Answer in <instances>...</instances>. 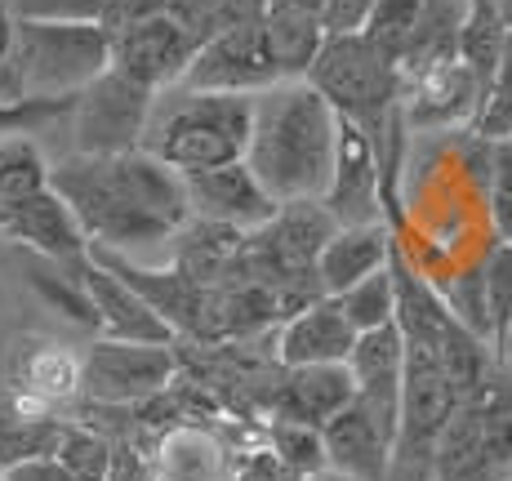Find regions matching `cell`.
<instances>
[{"mask_svg": "<svg viewBox=\"0 0 512 481\" xmlns=\"http://www.w3.org/2000/svg\"><path fill=\"white\" fill-rule=\"evenodd\" d=\"M49 188L76 214L90 250L130 254L143 245H161L187 223L183 174L161 165L152 152L81 156L49 165Z\"/></svg>", "mask_w": 512, "mask_h": 481, "instance_id": "6da1fadb", "label": "cell"}, {"mask_svg": "<svg viewBox=\"0 0 512 481\" xmlns=\"http://www.w3.org/2000/svg\"><path fill=\"white\" fill-rule=\"evenodd\" d=\"M339 112L308 81H277L254 94L250 143L241 161L272 201H321L334 165Z\"/></svg>", "mask_w": 512, "mask_h": 481, "instance_id": "7a4b0ae2", "label": "cell"}, {"mask_svg": "<svg viewBox=\"0 0 512 481\" xmlns=\"http://www.w3.org/2000/svg\"><path fill=\"white\" fill-rule=\"evenodd\" d=\"M254 121V94H210L170 85L152 98L143 125V152H152L174 174H201L245 156Z\"/></svg>", "mask_w": 512, "mask_h": 481, "instance_id": "3957f363", "label": "cell"}, {"mask_svg": "<svg viewBox=\"0 0 512 481\" xmlns=\"http://www.w3.org/2000/svg\"><path fill=\"white\" fill-rule=\"evenodd\" d=\"M312 85L343 121H352L374 143L379 156L383 139L397 130V98H401V67L383 58L361 32H330L312 58L308 76Z\"/></svg>", "mask_w": 512, "mask_h": 481, "instance_id": "277c9868", "label": "cell"}, {"mask_svg": "<svg viewBox=\"0 0 512 481\" xmlns=\"http://www.w3.org/2000/svg\"><path fill=\"white\" fill-rule=\"evenodd\" d=\"M112 67V41L98 23H14V81L23 103H58L72 98Z\"/></svg>", "mask_w": 512, "mask_h": 481, "instance_id": "5b68a950", "label": "cell"}, {"mask_svg": "<svg viewBox=\"0 0 512 481\" xmlns=\"http://www.w3.org/2000/svg\"><path fill=\"white\" fill-rule=\"evenodd\" d=\"M152 90H143L139 81L121 76L116 67H107L98 81H90L81 94L72 98L76 116V152L81 156H116L134 152L143 143V125L152 112Z\"/></svg>", "mask_w": 512, "mask_h": 481, "instance_id": "8992f818", "label": "cell"}, {"mask_svg": "<svg viewBox=\"0 0 512 481\" xmlns=\"http://www.w3.org/2000/svg\"><path fill=\"white\" fill-rule=\"evenodd\" d=\"M277 81L281 72L272 63L263 18H250V23H236L228 32L210 36L179 76L183 90H210V94H263Z\"/></svg>", "mask_w": 512, "mask_h": 481, "instance_id": "52a82bcc", "label": "cell"}, {"mask_svg": "<svg viewBox=\"0 0 512 481\" xmlns=\"http://www.w3.org/2000/svg\"><path fill=\"white\" fill-rule=\"evenodd\" d=\"M481 81L459 58H437L401 72L397 116L410 134H441V130H468L481 107Z\"/></svg>", "mask_w": 512, "mask_h": 481, "instance_id": "ba28073f", "label": "cell"}, {"mask_svg": "<svg viewBox=\"0 0 512 481\" xmlns=\"http://www.w3.org/2000/svg\"><path fill=\"white\" fill-rule=\"evenodd\" d=\"M174 348L170 343H121L98 339L81 357V392L107 406H130V401L156 397L174 379Z\"/></svg>", "mask_w": 512, "mask_h": 481, "instance_id": "9c48e42d", "label": "cell"}, {"mask_svg": "<svg viewBox=\"0 0 512 481\" xmlns=\"http://www.w3.org/2000/svg\"><path fill=\"white\" fill-rule=\"evenodd\" d=\"M183 192H187V219L219 223V228L245 232V237H250V232H259L263 223L277 214V201H272L268 188L254 179L245 161L214 165V170H201V174H187Z\"/></svg>", "mask_w": 512, "mask_h": 481, "instance_id": "30bf717a", "label": "cell"}, {"mask_svg": "<svg viewBox=\"0 0 512 481\" xmlns=\"http://www.w3.org/2000/svg\"><path fill=\"white\" fill-rule=\"evenodd\" d=\"M321 205L330 210V219L339 228L383 219V170H379V156H374V143L352 121H343V116H339L334 165H330L326 192H321Z\"/></svg>", "mask_w": 512, "mask_h": 481, "instance_id": "8fae6325", "label": "cell"}, {"mask_svg": "<svg viewBox=\"0 0 512 481\" xmlns=\"http://www.w3.org/2000/svg\"><path fill=\"white\" fill-rule=\"evenodd\" d=\"M196 45L187 41V32L165 14V5L152 18L125 27L121 36H112V67L130 81H139L143 90L161 94L170 85H179L183 67L192 63Z\"/></svg>", "mask_w": 512, "mask_h": 481, "instance_id": "7c38bea8", "label": "cell"}, {"mask_svg": "<svg viewBox=\"0 0 512 481\" xmlns=\"http://www.w3.org/2000/svg\"><path fill=\"white\" fill-rule=\"evenodd\" d=\"M76 277H81V290L94 308V326L103 330V339H121V343H174V330L165 326L152 312V303L143 299L134 286H125L112 268L85 254L76 263Z\"/></svg>", "mask_w": 512, "mask_h": 481, "instance_id": "4fadbf2b", "label": "cell"}, {"mask_svg": "<svg viewBox=\"0 0 512 481\" xmlns=\"http://www.w3.org/2000/svg\"><path fill=\"white\" fill-rule=\"evenodd\" d=\"M357 343V330L352 321L339 312V303L330 294L321 299L303 303L299 312L281 321V335H277V361L285 370L294 366H343Z\"/></svg>", "mask_w": 512, "mask_h": 481, "instance_id": "5bb4252c", "label": "cell"}, {"mask_svg": "<svg viewBox=\"0 0 512 481\" xmlns=\"http://www.w3.org/2000/svg\"><path fill=\"white\" fill-rule=\"evenodd\" d=\"M321 446H326V473L343 481H388L392 441L357 397L321 424Z\"/></svg>", "mask_w": 512, "mask_h": 481, "instance_id": "9a60e30c", "label": "cell"}, {"mask_svg": "<svg viewBox=\"0 0 512 481\" xmlns=\"http://www.w3.org/2000/svg\"><path fill=\"white\" fill-rule=\"evenodd\" d=\"M0 237L23 245V250L41 254V259L54 263H81L90 254V241H85L76 214L67 210V201L54 188H45L41 196L23 201L18 210H9L0 219Z\"/></svg>", "mask_w": 512, "mask_h": 481, "instance_id": "2e32d148", "label": "cell"}, {"mask_svg": "<svg viewBox=\"0 0 512 481\" xmlns=\"http://www.w3.org/2000/svg\"><path fill=\"white\" fill-rule=\"evenodd\" d=\"M392 259V232L388 223H352V228H334V237L321 245L312 277H317L321 294H343L348 286L366 281L370 272H379Z\"/></svg>", "mask_w": 512, "mask_h": 481, "instance_id": "e0dca14e", "label": "cell"}, {"mask_svg": "<svg viewBox=\"0 0 512 481\" xmlns=\"http://www.w3.org/2000/svg\"><path fill=\"white\" fill-rule=\"evenodd\" d=\"M352 397H357V384H352L348 366H294L285 370V384L277 388L272 406H277V419L321 428Z\"/></svg>", "mask_w": 512, "mask_h": 481, "instance_id": "ac0fdd59", "label": "cell"}, {"mask_svg": "<svg viewBox=\"0 0 512 481\" xmlns=\"http://www.w3.org/2000/svg\"><path fill=\"white\" fill-rule=\"evenodd\" d=\"M58 433H63V424L49 415L45 401L27 397V392L0 397V468L54 455Z\"/></svg>", "mask_w": 512, "mask_h": 481, "instance_id": "d6986e66", "label": "cell"}, {"mask_svg": "<svg viewBox=\"0 0 512 481\" xmlns=\"http://www.w3.org/2000/svg\"><path fill=\"white\" fill-rule=\"evenodd\" d=\"M263 36H268L272 63H277L281 81H303L321 41H326V23H321V14H312V9L263 5Z\"/></svg>", "mask_w": 512, "mask_h": 481, "instance_id": "ffe728a7", "label": "cell"}, {"mask_svg": "<svg viewBox=\"0 0 512 481\" xmlns=\"http://www.w3.org/2000/svg\"><path fill=\"white\" fill-rule=\"evenodd\" d=\"M49 188V165L41 156V147L27 139L23 130L0 139V219L9 210H18L23 201L41 196Z\"/></svg>", "mask_w": 512, "mask_h": 481, "instance_id": "44dd1931", "label": "cell"}, {"mask_svg": "<svg viewBox=\"0 0 512 481\" xmlns=\"http://www.w3.org/2000/svg\"><path fill=\"white\" fill-rule=\"evenodd\" d=\"M504 36H508V23L499 18V9L490 0H468V14H464V27H459V45H455V58L468 67L472 76L481 81V90L490 85V72L499 63V49H504ZM486 98V94H481Z\"/></svg>", "mask_w": 512, "mask_h": 481, "instance_id": "7402d4cb", "label": "cell"}, {"mask_svg": "<svg viewBox=\"0 0 512 481\" xmlns=\"http://www.w3.org/2000/svg\"><path fill=\"white\" fill-rule=\"evenodd\" d=\"M464 14H468V0H423L401 72H406V67H419V63H437V58H455Z\"/></svg>", "mask_w": 512, "mask_h": 481, "instance_id": "603a6c76", "label": "cell"}, {"mask_svg": "<svg viewBox=\"0 0 512 481\" xmlns=\"http://www.w3.org/2000/svg\"><path fill=\"white\" fill-rule=\"evenodd\" d=\"M23 392L36 401H45V406L76 397V392H81V357H72L67 348H54V343L27 352L23 357Z\"/></svg>", "mask_w": 512, "mask_h": 481, "instance_id": "cb8c5ba5", "label": "cell"}, {"mask_svg": "<svg viewBox=\"0 0 512 481\" xmlns=\"http://www.w3.org/2000/svg\"><path fill=\"white\" fill-rule=\"evenodd\" d=\"M339 312L352 321V330H374V326H388L397 321V286H392V259L383 263L379 272H370L366 281L348 286L343 294H334Z\"/></svg>", "mask_w": 512, "mask_h": 481, "instance_id": "d4e9b609", "label": "cell"}, {"mask_svg": "<svg viewBox=\"0 0 512 481\" xmlns=\"http://www.w3.org/2000/svg\"><path fill=\"white\" fill-rule=\"evenodd\" d=\"M468 134H477V139H486V143H508L512 139V27L504 36L499 63H495V72H490L486 98H481Z\"/></svg>", "mask_w": 512, "mask_h": 481, "instance_id": "484cf974", "label": "cell"}, {"mask_svg": "<svg viewBox=\"0 0 512 481\" xmlns=\"http://www.w3.org/2000/svg\"><path fill=\"white\" fill-rule=\"evenodd\" d=\"M419 5L423 0H374L366 23H361V36L397 67L406 63L410 36H415V23H419Z\"/></svg>", "mask_w": 512, "mask_h": 481, "instance_id": "4316f807", "label": "cell"}, {"mask_svg": "<svg viewBox=\"0 0 512 481\" xmlns=\"http://www.w3.org/2000/svg\"><path fill=\"white\" fill-rule=\"evenodd\" d=\"M477 281H481V303H486V321H490V348L504 335L508 317H512V245H499L477 263Z\"/></svg>", "mask_w": 512, "mask_h": 481, "instance_id": "83f0119b", "label": "cell"}, {"mask_svg": "<svg viewBox=\"0 0 512 481\" xmlns=\"http://www.w3.org/2000/svg\"><path fill=\"white\" fill-rule=\"evenodd\" d=\"M54 459L76 481H107V468H112V441L90 433V428L63 424V433H58V446H54Z\"/></svg>", "mask_w": 512, "mask_h": 481, "instance_id": "f1b7e54d", "label": "cell"}, {"mask_svg": "<svg viewBox=\"0 0 512 481\" xmlns=\"http://www.w3.org/2000/svg\"><path fill=\"white\" fill-rule=\"evenodd\" d=\"M268 446L277 450V455L299 477H321V473H326V446H321V428L294 424V419H272Z\"/></svg>", "mask_w": 512, "mask_h": 481, "instance_id": "f546056e", "label": "cell"}, {"mask_svg": "<svg viewBox=\"0 0 512 481\" xmlns=\"http://www.w3.org/2000/svg\"><path fill=\"white\" fill-rule=\"evenodd\" d=\"M486 214L495 228L499 245H512V139L495 143V161H490L486 179Z\"/></svg>", "mask_w": 512, "mask_h": 481, "instance_id": "4dcf8cb0", "label": "cell"}, {"mask_svg": "<svg viewBox=\"0 0 512 481\" xmlns=\"http://www.w3.org/2000/svg\"><path fill=\"white\" fill-rule=\"evenodd\" d=\"M9 9L32 23H98L103 0H9Z\"/></svg>", "mask_w": 512, "mask_h": 481, "instance_id": "1f68e13d", "label": "cell"}, {"mask_svg": "<svg viewBox=\"0 0 512 481\" xmlns=\"http://www.w3.org/2000/svg\"><path fill=\"white\" fill-rule=\"evenodd\" d=\"M236 481H308L299 477L272 446H254L236 459Z\"/></svg>", "mask_w": 512, "mask_h": 481, "instance_id": "d6a6232c", "label": "cell"}, {"mask_svg": "<svg viewBox=\"0 0 512 481\" xmlns=\"http://www.w3.org/2000/svg\"><path fill=\"white\" fill-rule=\"evenodd\" d=\"M14 9L9 0H0V103L5 107H23L18 98V81H14Z\"/></svg>", "mask_w": 512, "mask_h": 481, "instance_id": "836d02e7", "label": "cell"}, {"mask_svg": "<svg viewBox=\"0 0 512 481\" xmlns=\"http://www.w3.org/2000/svg\"><path fill=\"white\" fill-rule=\"evenodd\" d=\"M374 0H326L321 5V23H326V36L330 32H361Z\"/></svg>", "mask_w": 512, "mask_h": 481, "instance_id": "e575fe53", "label": "cell"}, {"mask_svg": "<svg viewBox=\"0 0 512 481\" xmlns=\"http://www.w3.org/2000/svg\"><path fill=\"white\" fill-rule=\"evenodd\" d=\"M0 481H76V477L54 455H41V459H23V464L0 468Z\"/></svg>", "mask_w": 512, "mask_h": 481, "instance_id": "d590c367", "label": "cell"}, {"mask_svg": "<svg viewBox=\"0 0 512 481\" xmlns=\"http://www.w3.org/2000/svg\"><path fill=\"white\" fill-rule=\"evenodd\" d=\"M495 348H499V357L512 361V317H508V326H504V335L495 339Z\"/></svg>", "mask_w": 512, "mask_h": 481, "instance_id": "8d00e7d4", "label": "cell"}, {"mask_svg": "<svg viewBox=\"0 0 512 481\" xmlns=\"http://www.w3.org/2000/svg\"><path fill=\"white\" fill-rule=\"evenodd\" d=\"M490 5L499 9V18H504V23L512 27V0H490Z\"/></svg>", "mask_w": 512, "mask_h": 481, "instance_id": "74e56055", "label": "cell"}, {"mask_svg": "<svg viewBox=\"0 0 512 481\" xmlns=\"http://www.w3.org/2000/svg\"><path fill=\"white\" fill-rule=\"evenodd\" d=\"M308 481H343V477H334V473H321V477H308Z\"/></svg>", "mask_w": 512, "mask_h": 481, "instance_id": "f35d334b", "label": "cell"}, {"mask_svg": "<svg viewBox=\"0 0 512 481\" xmlns=\"http://www.w3.org/2000/svg\"><path fill=\"white\" fill-rule=\"evenodd\" d=\"M508 481H512V477H508Z\"/></svg>", "mask_w": 512, "mask_h": 481, "instance_id": "ab89813d", "label": "cell"}]
</instances>
